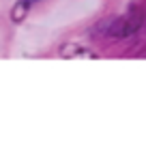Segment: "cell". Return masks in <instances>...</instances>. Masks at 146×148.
<instances>
[{"label":"cell","instance_id":"cell-2","mask_svg":"<svg viewBox=\"0 0 146 148\" xmlns=\"http://www.w3.org/2000/svg\"><path fill=\"white\" fill-rule=\"evenodd\" d=\"M60 56L62 58H77V56H86V58H95L93 52H88V49H84L82 45L77 43H67L60 47Z\"/></svg>","mask_w":146,"mask_h":148},{"label":"cell","instance_id":"cell-1","mask_svg":"<svg viewBox=\"0 0 146 148\" xmlns=\"http://www.w3.org/2000/svg\"><path fill=\"white\" fill-rule=\"evenodd\" d=\"M142 26V15L140 13H127L123 15V17H116V19H110V22H103V30L108 37H129V34H133L135 30Z\"/></svg>","mask_w":146,"mask_h":148},{"label":"cell","instance_id":"cell-3","mask_svg":"<svg viewBox=\"0 0 146 148\" xmlns=\"http://www.w3.org/2000/svg\"><path fill=\"white\" fill-rule=\"evenodd\" d=\"M28 11H30V7L24 0H19V2H15V7H11V22L15 24H22L24 19L28 17Z\"/></svg>","mask_w":146,"mask_h":148},{"label":"cell","instance_id":"cell-4","mask_svg":"<svg viewBox=\"0 0 146 148\" xmlns=\"http://www.w3.org/2000/svg\"><path fill=\"white\" fill-rule=\"evenodd\" d=\"M24 2H26V4H28V7H32V4H34V2H37V0H24Z\"/></svg>","mask_w":146,"mask_h":148}]
</instances>
